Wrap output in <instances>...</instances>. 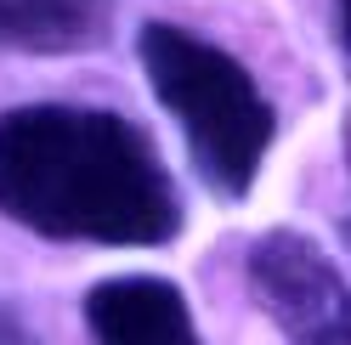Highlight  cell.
<instances>
[{
    "mask_svg": "<svg viewBox=\"0 0 351 345\" xmlns=\"http://www.w3.org/2000/svg\"><path fill=\"white\" fill-rule=\"evenodd\" d=\"M0 215L40 238L159 249L182 232V199L153 142L125 114L29 102L0 114Z\"/></svg>",
    "mask_w": 351,
    "mask_h": 345,
    "instance_id": "cell-1",
    "label": "cell"
},
{
    "mask_svg": "<svg viewBox=\"0 0 351 345\" xmlns=\"http://www.w3.org/2000/svg\"><path fill=\"white\" fill-rule=\"evenodd\" d=\"M136 57L147 68L153 97L182 125L204 187L221 199H244L278 136V114L250 79V68L221 46H210L204 34L176 23H147L136 40Z\"/></svg>",
    "mask_w": 351,
    "mask_h": 345,
    "instance_id": "cell-2",
    "label": "cell"
},
{
    "mask_svg": "<svg viewBox=\"0 0 351 345\" xmlns=\"http://www.w3.org/2000/svg\"><path fill=\"white\" fill-rule=\"evenodd\" d=\"M250 294L289 345H351V289L306 232L278 227L250 249Z\"/></svg>",
    "mask_w": 351,
    "mask_h": 345,
    "instance_id": "cell-3",
    "label": "cell"
},
{
    "mask_svg": "<svg viewBox=\"0 0 351 345\" xmlns=\"http://www.w3.org/2000/svg\"><path fill=\"white\" fill-rule=\"evenodd\" d=\"M91 345H204L193 306L170 277H102L85 294Z\"/></svg>",
    "mask_w": 351,
    "mask_h": 345,
    "instance_id": "cell-4",
    "label": "cell"
},
{
    "mask_svg": "<svg viewBox=\"0 0 351 345\" xmlns=\"http://www.w3.org/2000/svg\"><path fill=\"white\" fill-rule=\"evenodd\" d=\"M108 40V0H0V51L69 57Z\"/></svg>",
    "mask_w": 351,
    "mask_h": 345,
    "instance_id": "cell-5",
    "label": "cell"
},
{
    "mask_svg": "<svg viewBox=\"0 0 351 345\" xmlns=\"http://www.w3.org/2000/svg\"><path fill=\"white\" fill-rule=\"evenodd\" d=\"M0 345H40V334L23 322V311H12V306H0Z\"/></svg>",
    "mask_w": 351,
    "mask_h": 345,
    "instance_id": "cell-6",
    "label": "cell"
},
{
    "mask_svg": "<svg viewBox=\"0 0 351 345\" xmlns=\"http://www.w3.org/2000/svg\"><path fill=\"white\" fill-rule=\"evenodd\" d=\"M340 40H346V51H351V0H340Z\"/></svg>",
    "mask_w": 351,
    "mask_h": 345,
    "instance_id": "cell-7",
    "label": "cell"
}]
</instances>
